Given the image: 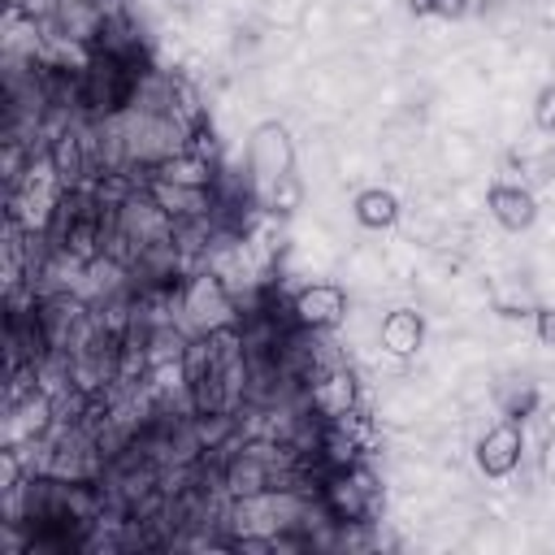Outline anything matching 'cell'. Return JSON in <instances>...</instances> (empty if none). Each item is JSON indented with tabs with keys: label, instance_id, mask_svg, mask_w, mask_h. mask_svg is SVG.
Returning a JSON list of instances; mask_svg holds the SVG:
<instances>
[{
	"label": "cell",
	"instance_id": "1",
	"mask_svg": "<svg viewBox=\"0 0 555 555\" xmlns=\"http://www.w3.org/2000/svg\"><path fill=\"white\" fill-rule=\"evenodd\" d=\"M377 494H382V486L364 464L325 468V477L317 481V507L334 525H364L377 507Z\"/></svg>",
	"mask_w": 555,
	"mask_h": 555
},
{
	"label": "cell",
	"instance_id": "2",
	"mask_svg": "<svg viewBox=\"0 0 555 555\" xmlns=\"http://www.w3.org/2000/svg\"><path fill=\"white\" fill-rule=\"evenodd\" d=\"M182 317L195 325V334H217V330H234L243 325V312L225 286V278L217 269H195L186 282H182V299H178Z\"/></svg>",
	"mask_w": 555,
	"mask_h": 555
},
{
	"label": "cell",
	"instance_id": "3",
	"mask_svg": "<svg viewBox=\"0 0 555 555\" xmlns=\"http://www.w3.org/2000/svg\"><path fill=\"white\" fill-rule=\"evenodd\" d=\"M291 173H295L291 130L282 121H260L247 134V191H251V199H260L264 191H273Z\"/></svg>",
	"mask_w": 555,
	"mask_h": 555
},
{
	"label": "cell",
	"instance_id": "4",
	"mask_svg": "<svg viewBox=\"0 0 555 555\" xmlns=\"http://www.w3.org/2000/svg\"><path fill=\"white\" fill-rule=\"evenodd\" d=\"M61 425V412H56V395L52 390H30L26 399L9 403L4 408V447H22V442H43L52 438Z\"/></svg>",
	"mask_w": 555,
	"mask_h": 555
},
{
	"label": "cell",
	"instance_id": "5",
	"mask_svg": "<svg viewBox=\"0 0 555 555\" xmlns=\"http://www.w3.org/2000/svg\"><path fill=\"white\" fill-rule=\"evenodd\" d=\"M347 317V291L334 282H308L291 295V321L299 330H334Z\"/></svg>",
	"mask_w": 555,
	"mask_h": 555
},
{
	"label": "cell",
	"instance_id": "6",
	"mask_svg": "<svg viewBox=\"0 0 555 555\" xmlns=\"http://www.w3.org/2000/svg\"><path fill=\"white\" fill-rule=\"evenodd\" d=\"M308 403H312V412H317L321 421H343V416H351L356 403H360V382H356V373H351L343 360L330 364V369H321V373L308 382Z\"/></svg>",
	"mask_w": 555,
	"mask_h": 555
},
{
	"label": "cell",
	"instance_id": "7",
	"mask_svg": "<svg viewBox=\"0 0 555 555\" xmlns=\"http://www.w3.org/2000/svg\"><path fill=\"white\" fill-rule=\"evenodd\" d=\"M520 451H525V429L516 421H503V425H494V429H486L477 438L473 460L490 481H503V477H512L520 468Z\"/></svg>",
	"mask_w": 555,
	"mask_h": 555
},
{
	"label": "cell",
	"instance_id": "8",
	"mask_svg": "<svg viewBox=\"0 0 555 555\" xmlns=\"http://www.w3.org/2000/svg\"><path fill=\"white\" fill-rule=\"evenodd\" d=\"M143 186L147 195L173 217V221H199V217H217V195L212 191H195V186H178V182H165L156 173H143Z\"/></svg>",
	"mask_w": 555,
	"mask_h": 555
},
{
	"label": "cell",
	"instance_id": "9",
	"mask_svg": "<svg viewBox=\"0 0 555 555\" xmlns=\"http://www.w3.org/2000/svg\"><path fill=\"white\" fill-rule=\"evenodd\" d=\"M486 208H490V217H494L503 230H512V234H520V230H529V225L538 221V199H533V191L520 186V182H494L490 195H486Z\"/></svg>",
	"mask_w": 555,
	"mask_h": 555
},
{
	"label": "cell",
	"instance_id": "10",
	"mask_svg": "<svg viewBox=\"0 0 555 555\" xmlns=\"http://www.w3.org/2000/svg\"><path fill=\"white\" fill-rule=\"evenodd\" d=\"M377 343H382L386 356H399V360L416 356L421 343H425V317H421L416 308H395V312H386V317H382V330H377Z\"/></svg>",
	"mask_w": 555,
	"mask_h": 555
},
{
	"label": "cell",
	"instance_id": "11",
	"mask_svg": "<svg viewBox=\"0 0 555 555\" xmlns=\"http://www.w3.org/2000/svg\"><path fill=\"white\" fill-rule=\"evenodd\" d=\"M143 173H156V178H165V182L195 186V191H212V186H217V165H212V156H204V152H195V147L173 152L169 160H160V165H152V169H143Z\"/></svg>",
	"mask_w": 555,
	"mask_h": 555
},
{
	"label": "cell",
	"instance_id": "12",
	"mask_svg": "<svg viewBox=\"0 0 555 555\" xmlns=\"http://www.w3.org/2000/svg\"><path fill=\"white\" fill-rule=\"evenodd\" d=\"M351 212H356V221H360L364 230H390V225L399 221V195L386 191V186H364V191L356 195Z\"/></svg>",
	"mask_w": 555,
	"mask_h": 555
},
{
	"label": "cell",
	"instance_id": "13",
	"mask_svg": "<svg viewBox=\"0 0 555 555\" xmlns=\"http://www.w3.org/2000/svg\"><path fill=\"white\" fill-rule=\"evenodd\" d=\"M256 204H260V208H269L273 217H291V212H295V208L304 204V182H299V178L291 173V178H282V182H278L273 191H264V195H260Z\"/></svg>",
	"mask_w": 555,
	"mask_h": 555
},
{
	"label": "cell",
	"instance_id": "14",
	"mask_svg": "<svg viewBox=\"0 0 555 555\" xmlns=\"http://www.w3.org/2000/svg\"><path fill=\"white\" fill-rule=\"evenodd\" d=\"M533 126L542 134H555V82H546L538 95H533Z\"/></svg>",
	"mask_w": 555,
	"mask_h": 555
},
{
	"label": "cell",
	"instance_id": "15",
	"mask_svg": "<svg viewBox=\"0 0 555 555\" xmlns=\"http://www.w3.org/2000/svg\"><path fill=\"white\" fill-rule=\"evenodd\" d=\"M412 13H434V17H464L468 0H408Z\"/></svg>",
	"mask_w": 555,
	"mask_h": 555
},
{
	"label": "cell",
	"instance_id": "16",
	"mask_svg": "<svg viewBox=\"0 0 555 555\" xmlns=\"http://www.w3.org/2000/svg\"><path fill=\"white\" fill-rule=\"evenodd\" d=\"M525 173L538 178V182H551L555 178V143L542 147V152H533V156H525Z\"/></svg>",
	"mask_w": 555,
	"mask_h": 555
},
{
	"label": "cell",
	"instance_id": "17",
	"mask_svg": "<svg viewBox=\"0 0 555 555\" xmlns=\"http://www.w3.org/2000/svg\"><path fill=\"white\" fill-rule=\"evenodd\" d=\"M533 334H538V343L555 347V304H546V308L533 312Z\"/></svg>",
	"mask_w": 555,
	"mask_h": 555
},
{
	"label": "cell",
	"instance_id": "18",
	"mask_svg": "<svg viewBox=\"0 0 555 555\" xmlns=\"http://www.w3.org/2000/svg\"><path fill=\"white\" fill-rule=\"evenodd\" d=\"M542 477L555 486V434H546V442H542Z\"/></svg>",
	"mask_w": 555,
	"mask_h": 555
},
{
	"label": "cell",
	"instance_id": "19",
	"mask_svg": "<svg viewBox=\"0 0 555 555\" xmlns=\"http://www.w3.org/2000/svg\"><path fill=\"white\" fill-rule=\"evenodd\" d=\"M542 416H546V434H555V403H546V412H542Z\"/></svg>",
	"mask_w": 555,
	"mask_h": 555
}]
</instances>
